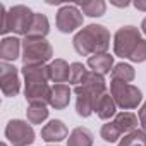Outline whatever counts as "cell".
<instances>
[{"mask_svg": "<svg viewBox=\"0 0 146 146\" xmlns=\"http://www.w3.org/2000/svg\"><path fill=\"white\" fill-rule=\"evenodd\" d=\"M24 96L26 100L31 103H41V105H50V98H52V88L48 86V83H31L26 84L24 88Z\"/></svg>", "mask_w": 146, "mask_h": 146, "instance_id": "30bf717a", "label": "cell"}, {"mask_svg": "<svg viewBox=\"0 0 146 146\" xmlns=\"http://www.w3.org/2000/svg\"><path fill=\"white\" fill-rule=\"evenodd\" d=\"M67 134H69V131L62 120H50L41 129V139L46 143H58V141L65 139Z\"/></svg>", "mask_w": 146, "mask_h": 146, "instance_id": "7c38bea8", "label": "cell"}, {"mask_svg": "<svg viewBox=\"0 0 146 146\" xmlns=\"http://www.w3.org/2000/svg\"><path fill=\"white\" fill-rule=\"evenodd\" d=\"M88 67L91 69V72L100 76H105L113 69V57L108 53H100V55H91L88 58Z\"/></svg>", "mask_w": 146, "mask_h": 146, "instance_id": "9a60e30c", "label": "cell"}, {"mask_svg": "<svg viewBox=\"0 0 146 146\" xmlns=\"http://www.w3.org/2000/svg\"><path fill=\"white\" fill-rule=\"evenodd\" d=\"M119 146H146V132L143 129H136L125 134L119 141Z\"/></svg>", "mask_w": 146, "mask_h": 146, "instance_id": "603a6c76", "label": "cell"}, {"mask_svg": "<svg viewBox=\"0 0 146 146\" xmlns=\"http://www.w3.org/2000/svg\"><path fill=\"white\" fill-rule=\"evenodd\" d=\"M21 72H23V76H24V83L26 84H31V83H48L50 81L48 65H45V64L23 65Z\"/></svg>", "mask_w": 146, "mask_h": 146, "instance_id": "8fae6325", "label": "cell"}, {"mask_svg": "<svg viewBox=\"0 0 146 146\" xmlns=\"http://www.w3.org/2000/svg\"><path fill=\"white\" fill-rule=\"evenodd\" d=\"M76 52L79 55H100L107 53L110 46V31L100 24H90L76 33L72 40Z\"/></svg>", "mask_w": 146, "mask_h": 146, "instance_id": "6da1fadb", "label": "cell"}, {"mask_svg": "<svg viewBox=\"0 0 146 146\" xmlns=\"http://www.w3.org/2000/svg\"><path fill=\"white\" fill-rule=\"evenodd\" d=\"M67 146H93V132L86 127H76L69 134Z\"/></svg>", "mask_w": 146, "mask_h": 146, "instance_id": "ffe728a7", "label": "cell"}, {"mask_svg": "<svg viewBox=\"0 0 146 146\" xmlns=\"http://www.w3.org/2000/svg\"><path fill=\"white\" fill-rule=\"evenodd\" d=\"M139 41H141L139 29L134 26H124L113 36V52H115V55H119L122 58H129Z\"/></svg>", "mask_w": 146, "mask_h": 146, "instance_id": "8992f818", "label": "cell"}, {"mask_svg": "<svg viewBox=\"0 0 146 146\" xmlns=\"http://www.w3.org/2000/svg\"><path fill=\"white\" fill-rule=\"evenodd\" d=\"M74 93L78 96L76 100V112L81 117H90L95 112V103L96 100L107 93V83L103 79V76L90 72L86 81L81 86L74 88Z\"/></svg>", "mask_w": 146, "mask_h": 146, "instance_id": "7a4b0ae2", "label": "cell"}, {"mask_svg": "<svg viewBox=\"0 0 146 146\" xmlns=\"http://www.w3.org/2000/svg\"><path fill=\"white\" fill-rule=\"evenodd\" d=\"M5 137L14 146H28L35 141V131H33L31 124L19 120V119H14L5 127Z\"/></svg>", "mask_w": 146, "mask_h": 146, "instance_id": "52a82bcc", "label": "cell"}, {"mask_svg": "<svg viewBox=\"0 0 146 146\" xmlns=\"http://www.w3.org/2000/svg\"><path fill=\"white\" fill-rule=\"evenodd\" d=\"M141 31L146 35V17H144V19H143V23H141Z\"/></svg>", "mask_w": 146, "mask_h": 146, "instance_id": "f546056e", "label": "cell"}, {"mask_svg": "<svg viewBox=\"0 0 146 146\" xmlns=\"http://www.w3.org/2000/svg\"><path fill=\"white\" fill-rule=\"evenodd\" d=\"M69 102H70V88L67 84H55L52 88L50 107L55 110H62L69 105Z\"/></svg>", "mask_w": 146, "mask_h": 146, "instance_id": "e0dca14e", "label": "cell"}, {"mask_svg": "<svg viewBox=\"0 0 146 146\" xmlns=\"http://www.w3.org/2000/svg\"><path fill=\"white\" fill-rule=\"evenodd\" d=\"M83 26V14L81 9L76 5H64L57 12V28L62 33H72Z\"/></svg>", "mask_w": 146, "mask_h": 146, "instance_id": "ba28073f", "label": "cell"}, {"mask_svg": "<svg viewBox=\"0 0 146 146\" xmlns=\"http://www.w3.org/2000/svg\"><path fill=\"white\" fill-rule=\"evenodd\" d=\"M88 69L83 65V64H79V62H74L70 65V83L74 84V88L76 86H81L84 81H86V78H88Z\"/></svg>", "mask_w": 146, "mask_h": 146, "instance_id": "d4e9b609", "label": "cell"}, {"mask_svg": "<svg viewBox=\"0 0 146 146\" xmlns=\"http://www.w3.org/2000/svg\"><path fill=\"white\" fill-rule=\"evenodd\" d=\"M107 4L103 0H91V2H84L81 4V12H84L90 17H102L105 14Z\"/></svg>", "mask_w": 146, "mask_h": 146, "instance_id": "cb8c5ba5", "label": "cell"}, {"mask_svg": "<svg viewBox=\"0 0 146 146\" xmlns=\"http://www.w3.org/2000/svg\"><path fill=\"white\" fill-rule=\"evenodd\" d=\"M21 52V40L16 36H5L0 43V58L4 62H14Z\"/></svg>", "mask_w": 146, "mask_h": 146, "instance_id": "5bb4252c", "label": "cell"}, {"mask_svg": "<svg viewBox=\"0 0 146 146\" xmlns=\"http://www.w3.org/2000/svg\"><path fill=\"white\" fill-rule=\"evenodd\" d=\"M110 95L115 100L117 107L122 110L137 108V105L143 100L141 90H137L136 86H132L129 83H122L117 79H112V83H110Z\"/></svg>", "mask_w": 146, "mask_h": 146, "instance_id": "5b68a950", "label": "cell"}, {"mask_svg": "<svg viewBox=\"0 0 146 146\" xmlns=\"http://www.w3.org/2000/svg\"><path fill=\"white\" fill-rule=\"evenodd\" d=\"M100 136H102L103 141H107V143H115V141H119V137H120L122 134H120V131L117 129V125H115L113 122H108V124H103V127H102V131H100Z\"/></svg>", "mask_w": 146, "mask_h": 146, "instance_id": "484cf974", "label": "cell"}, {"mask_svg": "<svg viewBox=\"0 0 146 146\" xmlns=\"http://www.w3.org/2000/svg\"><path fill=\"white\" fill-rule=\"evenodd\" d=\"M134 7L137 11H146V0H137V2H134Z\"/></svg>", "mask_w": 146, "mask_h": 146, "instance_id": "f1b7e54d", "label": "cell"}, {"mask_svg": "<svg viewBox=\"0 0 146 146\" xmlns=\"http://www.w3.org/2000/svg\"><path fill=\"white\" fill-rule=\"evenodd\" d=\"M132 62H144L146 60V40H141L137 43V46L132 50L131 57H129Z\"/></svg>", "mask_w": 146, "mask_h": 146, "instance_id": "4316f807", "label": "cell"}, {"mask_svg": "<svg viewBox=\"0 0 146 146\" xmlns=\"http://www.w3.org/2000/svg\"><path fill=\"white\" fill-rule=\"evenodd\" d=\"M0 146H7V144H5V143H2V144H0Z\"/></svg>", "mask_w": 146, "mask_h": 146, "instance_id": "4dcf8cb0", "label": "cell"}, {"mask_svg": "<svg viewBox=\"0 0 146 146\" xmlns=\"http://www.w3.org/2000/svg\"><path fill=\"white\" fill-rule=\"evenodd\" d=\"M0 12H2V35L7 33H16V35H28L31 21L35 12H31L29 7L26 5H14L9 11H5L4 5H0Z\"/></svg>", "mask_w": 146, "mask_h": 146, "instance_id": "3957f363", "label": "cell"}, {"mask_svg": "<svg viewBox=\"0 0 146 146\" xmlns=\"http://www.w3.org/2000/svg\"><path fill=\"white\" fill-rule=\"evenodd\" d=\"M139 122L143 125V131L146 132V103H143V107L139 108Z\"/></svg>", "mask_w": 146, "mask_h": 146, "instance_id": "83f0119b", "label": "cell"}, {"mask_svg": "<svg viewBox=\"0 0 146 146\" xmlns=\"http://www.w3.org/2000/svg\"><path fill=\"white\" fill-rule=\"evenodd\" d=\"M26 113H28L29 124H41L48 117V108H46V105H41V103H31L28 107Z\"/></svg>", "mask_w": 146, "mask_h": 146, "instance_id": "7402d4cb", "label": "cell"}, {"mask_svg": "<svg viewBox=\"0 0 146 146\" xmlns=\"http://www.w3.org/2000/svg\"><path fill=\"white\" fill-rule=\"evenodd\" d=\"M48 72H50V81L57 84H64L70 79V65L62 58L52 60L48 64Z\"/></svg>", "mask_w": 146, "mask_h": 146, "instance_id": "4fadbf2b", "label": "cell"}, {"mask_svg": "<svg viewBox=\"0 0 146 146\" xmlns=\"http://www.w3.org/2000/svg\"><path fill=\"white\" fill-rule=\"evenodd\" d=\"M95 112H96V115H98L100 119H103V120H108L110 117H113V115L117 113V103H115V100L112 98L110 93H103V95L96 100V103H95Z\"/></svg>", "mask_w": 146, "mask_h": 146, "instance_id": "2e32d148", "label": "cell"}, {"mask_svg": "<svg viewBox=\"0 0 146 146\" xmlns=\"http://www.w3.org/2000/svg\"><path fill=\"white\" fill-rule=\"evenodd\" d=\"M134 78H136V72H134L132 65H129V64L122 62V64L113 65V69H112V79H117L122 83H131V81H134Z\"/></svg>", "mask_w": 146, "mask_h": 146, "instance_id": "44dd1931", "label": "cell"}, {"mask_svg": "<svg viewBox=\"0 0 146 146\" xmlns=\"http://www.w3.org/2000/svg\"><path fill=\"white\" fill-rule=\"evenodd\" d=\"M112 122L117 125V129L124 136L132 132V131H136V127H137V117L132 112H120V113L115 115V119Z\"/></svg>", "mask_w": 146, "mask_h": 146, "instance_id": "d6986e66", "label": "cell"}, {"mask_svg": "<svg viewBox=\"0 0 146 146\" xmlns=\"http://www.w3.org/2000/svg\"><path fill=\"white\" fill-rule=\"evenodd\" d=\"M0 86H2L4 96H9V98L17 96V93L21 90L17 69L12 64H9V62L0 64Z\"/></svg>", "mask_w": 146, "mask_h": 146, "instance_id": "9c48e42d", "label": "cell"}, {"mask_svg": "<svg viewBox=\"0 0 146 146\" xmlns=\"http://www.w3.org/2000/svg\"><path fill=\"white\" fill-rule=\"evenodd\" d=\"M53 48L45 38H28L23 40V65L45 64L52 58Z\"/></svg>", "mask_w": 146, "mask_h": 146, "instance_id": "277c9868", "label": "cell"}, {"mask_svg": "<svg viewBox=\"0 0 146 146\" xmlns=\"http://www.w3.org/2000/svg\"><path fill=\"white\" fill-rule=\"evenodd\" d=\"M50 31V23L46 19L45 14H40V12H35L33 16V21H31V26H29V31H28V38H45Z\"/></svg>", "mask_w": 146, "mask_h": 146, "instance_id": "ac0fdd59", "label": "cell"}]
</instances>
